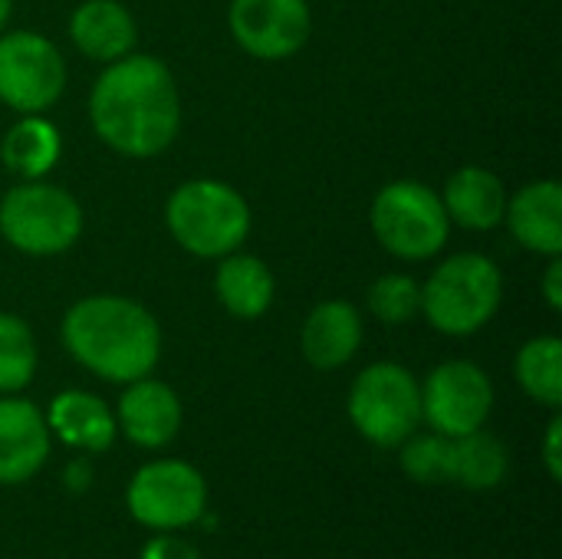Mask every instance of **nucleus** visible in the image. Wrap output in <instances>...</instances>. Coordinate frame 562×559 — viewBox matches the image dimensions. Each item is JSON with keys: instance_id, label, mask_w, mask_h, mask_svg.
<instances>
[{"instance_id": "f257e3e1", "label": "nucleus", "mask_w": 562, "mask_h": 559, "mask_svg": "<svg viewBox=\"0 0 562 559\" xmlns=\"http://www.w3.org/2000/svg\"><path fill=\"white\" fill-rule=\"evenodd\" d=\"M89 125L122 158L161 155L181 128V96L171 69L148 53L109 63L89 92Z\"/></svg>"}, {"instance_id": "f03ea898", "label": "nucleus", "mask_w": 562, "mask_h": 559, "mask_svg": "<svg viewBox=\"0 0 562 559\" xmlns=\"http://www.w3.org/2000/svg\"><path fill=\"white\" fill-rule=\"evenodd\" d=\"M59 336L82 369L115 385L151 376L161 359V326L155 313L115 293L76 300L63 316Z\"/></svg>"}, {"instance_id": "7ed1b4c3", "label": "nucleus", "mask_w": 562, "mask_h": 559, "mask_svg": "<svg viewBox=\"0 0 562 559\" xmlns=\"http://www.w3.org/2000/svg\"><path fill=\"white\" fill-rule=\"evenodd\" d=\"M165 224L175 244L201 260H221L250 234V204L247 198L217 178L181 181L165 201Z\"/></svg>"}, {"instance_id": "20e7f679", "label": "nucleus", "mask_w": 562, "mask_h": 559, "mask_svg": "<svg viewBox=\"0 0 562 559\" xmlns=\"http://www.w3.org/2000/svg\"><path fill=\"white\" fill-rule=\"evenodd\" d=\"M504 303L501 267L474 250L441 260L422 283V316L441 336H474Z\"/></svg>"}, {"instance_id": "39448f33", "label": "nucleus", "mask_w": 562, "mask_h": 559, "mask_svg": "<svg viewBox=\"0 0 562 559\" xmlns=\"http://www.w3.org/2000/svg\"><path fill=\"white\" fill-rule=\"evenodd\" d=\"M79 201L46 178L20 181L0 198V237L26 257H59L82 237Z\"/></svg>"}, {"instance_id": "423d86ee", "label": "nucleus", "mask_w": 562, "mask_h": 559, "mask_svg": "<svg viewBox=\"0 0 562 559\" xmlns=\"http://www.w3.org/2000/svg\"><path fill=\"white\" fill-rule=\"evenodd\" d=\"M369 227L392 257L412 264L438 257L451 237L441 194L415 178H398L379 188L369 208Z\"/></svg>"}, {"instance_id": "0eeeda50", "label": "nucleus", "mask_w": 562, "mask_h": 559, "mask_svg": "<svg viewBox=\"0 0 562 559\" xmlns=\"http://www.w3.org/2000/svg\"><path fill=\"white\" fill-rule=\"evenodd\" d=\"M349 422L375 448H398L422 425V382L398 362L366 366L349 389Z\"/></svg>"}, {"instance_id": "6e6552de", "label": "nucleus", "mask_w": 562, "mask_h": 559, "mask_svg": "<svg viewBox=\"0 0 562 559\" xmlns=\"http://www.w3.org/2000/svg\"><path fill=\"white\" fill-rule=\"evenodd\" d=\"M125 507L135 524L155 534L184 530L201 524L207 511V481L181 458H158L132 474L125 488Z\"/></svg>"}, {"instance_id": "1a4fd4ad", "label": "nucleus", "mask_w": 562, "mask_h": 559, "mask_svg": "<svg viewBox=\"0 0 562 559\" xmlns=\"http://www.w3.org/2000/svg\"><path fill=\"white\" fill-rule=\"evenodd\" d=\"M66 89L59 46L36 30L0 33V102L16 115H46Z\"/></svg>"}, {"instance_id": "9d476101", "label": "nucleus", "mask_w": 562, "mask_h": 559, "mask_svg": "<svg viewBox=\"0 0 562 559\" xmlns=\"http://www.w3.org/2000/svg\"><path fill=\"white\" fill-rule=\"evenodd\" d=\"M494 412L491 376L468 359H448L422 382V422L445 438H461L487 425Z\"/></svg>"}, {"instance_id": "9b49d317", "label": "nucleus", "mask_w": 562, "mask_h": 559, "mask_svg": "<svg viewBox=\"0 0 562 559\" xmlns=\"http://www.w3.org/2000/svg\"><path fill=\"white\" fill-rule=\"evenodd\" d=\"M227 23L237 46L263 63L296 56L313 30L306 0H231Z\"/></svg>"}, {"instance_id": "f8f14e48", "label": "nucleus", "mask_w": 562, "mask_h": 559, "mask_svg": "<svg viewBox=\"0 0 562 559\" xmlns=\"http://www.w3.org/2000/svg\"><path fill=\"white\" fill-rule=\"evenodd\" d=\"M181 418L184 412L178 392L151 376L128 382L115 405V425L122 438L145 451L168 448L181 432Z\"/></svg>"}, {"instance_id": "ddd939ff", "label": "nucleus", "mask_w": 562, "mask_h": 559, "mask_svg": "<svg viewBox=\"0 0 562 559\" xmlns=\"http://www.w3.org/2000/svg\"><path fill=\"white\" fill-rule=\"evenodd\" d=\"M53 435L36 402L0 395V484H26L49 458Z\"/></svg>"}, {"instance_id": "4468645a", "label": "nucleus", "mask_w": 562, "mask_h": 559, "mask_svg": "<svg viewBox=\"0 0 562 559\" xmlns=\"http://www.w3.org/2000/svg\"><path fill=\"white\" fill-rule=\"evenodd\" d=\"M504 224L514 241L540 257L562 254V188L557 178H537L507 198Z\"/></svg>"}, {"instance_id": "2eb2a0df", "label": "nucleus", "mask_w": 562, "mask_h": 559, "mask_svg": "<svg viewBox=\"0 0 562 559\" xmlns=\"http://www.w3.org/2000/svg\"><path fill=\"white\" fill-rule=\"evenodd\" d=\"M362 346V316L349 300H323L310 310L300 329L303 359L319 369L333 372L352 362Z\"/></svg>"}, {"instance_id": "dca6fc26", "label": "nucleus", "mask_w": 562, "mask_h": 559, "mask_svg": "<svg viewBox=\"0 0 562 559\" xmlns=\"http://www.w3.org/2000/svg\"><path fill=\"white\" fill-rule=\"evenodd\" d=\"M69 40L86 59L109 66L135 53L138 26L119 0H82L69 16Z\"/></svg>"}, {"instance_id": "f3484780", "label": "nucleus", "mask_w": 562, "mask_h": 559, "mask_svg": "<svg viewBox=\"0 0 562 559\" xmlns=\"http://www.w3.org/2000/svg\"><path fill=\"white\" fill-rule=\"evenodd\" d=\"M43 415H46L49 435L76 451L102 455L112 448V441L119 435L115 412L109 409V402H102L99 395L82 392V389H66V392L53 395V402Z\"/></svg>"}, {"instance_id": "a211bd4d", "label": "nucleus", "mask_w": 562, "mask_h": 559, "mask_svg": "<svg viewBox=\"0 0 562 559\" xmlns=\"http://www.w3.org/2000/svg\"><path fill=\"white\" fill-rule=\"evenodd\" d=\"M507 198L510 194L501 175L481 165H464L448 178L441 204L451 224L464 231H494L497 224H504Z\"/></svg>"}, {"instance_id": "6ab92c4d", "label": "nucleus", "mask_w": 562, "mask_h": 559, "mask_svg": "<svg viewBox=\"0 0 562 559\" xmlns=\"http://www.w3.org/2000/svg\"><path fill=\"white\" fill-rule=\"evenodd\" d=\"M214 293H217V303L234 320H247L250 323V320H260L273 306L277 283H273L270 267L260 257L234 250V254L217 260Z\"/></svg>"}, {"instance_id": "aec40b11", "label": "nucleus", "mask_w": 562, "mask_h": 559, "mask_svg": "<svg viewBox=\"0 0 562 559\" xmlns=\"http://www.w3.org/2000/svg\"><path fill=\"white\" fill-rule=\"evenodd\" d=\"M59 155L63 135L46 115H20L0 142V161L20 181L46 178L56 168Z\"/></svg>"}, {"instance_id": "412c9836", "label": "nucleus", "mask_w": 562, "mask_h": 559, "mask_svg": "<svg viewBox=\"0 0 562 559\" xmlns=\"http://www.w3.org/2000/svg\"><path fill=\"white\" fill-rule=\"evenodd\" d=\"M510 474V451L507 445L477 428L471 435L451 438V484L468 491H497Z\"/></svg>"}, {"instance_id": "4be33fe9", "label": "nucleus", "mask_w": 562, "mask_h": 559, "mask_svg": "<svg viewBox=\"0 0 562 559\" xmlns=\"http://www.w3.org/2000/svg\"><path fill=\"white\" fill-rule=\"evenodd\" d=\"M514 376L524 395L537 405L560 409L562 405V339L560 336H533L520 346L514 359Z\"/></svg>"}, {"instance_id": "5701e85b", "label": "nucleus", "mask_w": 562, "mask_h": 559, "mask_svg": "<svg viewBox=\"0 0 562 559\" xmlns=\"http://www.w3.org/2000/svg\"><path fill=\"white\" fill-rule=\"evenodd\" d=\"M36 336L16 313H0V395H20L36 376Z\"/></svg>"}, {"instance_id": "b1692460", "label": "nucleus", "mask_w": 562, "mask_h": 559, "mask_svg": "<svg viewBox=\"0 0 562 559\" xmlns=\"http://www.w3.org/2000/svg\"><path fill=\"white\" fill-rule=\"evenodd\" d=\"M366 300L369 313L385 326H405L422 316V283L408 273H382Z\"/></svg>"}, {"instance_id": "393cba45", "label": "nucleus", "mask_w": 562, "mask_h": 559, "mask_svg": "<svg viewBox=\"0 0 562 559\" xmlns=\"http://www.w3.org/2000/svg\"><path fill=\"white\" fill-rule=\"evenodd\" d=\"M402 471L418 484H451V438L428 432L412 435L402 445Z\"/></svg>"}, {"instance_id": "a878e982", "label": "nucleus", "mask_w": 562, "mask_h": 559, "mask_svg": "<svg viewBox=\"0 0 562 559\" xmlns=\"http://www.w3.org/2000/svg\"><path fill=\"white\" fill-rule=\"evenodd\" d=\"M138 559H201V554L191 540L178 537V530H161L142 547Z\"/></svg>"}, {"instance_id": "bb28decb", "label": "nucleus", "mask_w": 562, "mask_h": 559, "mask_svg": "<svg viewBox=\"0 0 562 559\" xmlns=\"http://www.w3.org/2000/svg\"><path fill=\"white\" fill-rule=\"evenodd\" d=\"M560 445H562V418L560 415H553V418H550V425H547V438H543V465H547V471H550V478H553V481H562Z\"/></svg>"}, {"instance_id": "cd10ccee", "label": "nucleus", "mask_w": 562, "mask_h": 559, "mask_svg": "<svg viewBox=\"0 0 562 559\" xmlns=\"http://www.w3.org/2000/svg\"><path fill=\"white\" fill-rule=\"evenodd\" d=\"M543 300L553 313L562 310V260L560 257H550L547 270H543Z\"/></svg>"}, {"instance_id": "c85d7f7f", "label": "nucleus", "mask_w": 562, "mask_h": 559, "mask_svg": "<svg viewBox=\"0 0 562 559\" xmlns=\"http://www.w3.org/2000/svg\"><path fill=\"white\" fill-rule=\"evenodd\" d=\"M89 484H92V468H89L86 461H72L69 471H66V488H69L72 494H82Z\"/></svg>"}, {"instance_id": "c756f323", "label": "nucleus", "mask_w": 562, "mask_h": 559, "mask_svg": "<svg viewBox=\"0 0 562 559\" xmlns=\"http://www.w3.org/2000/svg\"><path fill=\"white\" fill-rule=\"evenodd\" d=\"M10 13H13V0H0V33L7 30V23H10Z\"/></svg>"}]
</instances>
